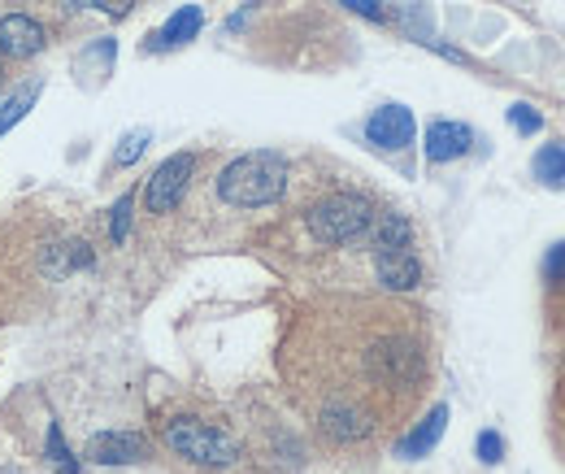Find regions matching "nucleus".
I'll return each instance as SVG.
<instances>
[{
    "mask_svg": "<svg viewBox=\"0 0 565 474\" xmlns=\"http://www.w3.org/2000/svg\"><path fill=\"white\" fill-rule=\"evenodd\" d=\"M287 192V161L279 153L262 148V153H244L236 157L223 174H218V196L236 209H262L275 205Z\"/></svg>",
    "mask_w": 565,
    "mask_h": 474,
    "instance_id": "nucleus-1",
    "label": "nucleus"
},
{
    "mask_svg": "<svg viewBox=\"0 0 565 474\" xmlns=\"http://www.w3.org/2000/svg\"><path fill=\"white\" fill-rule=\"evenodd\" d=\"M92 262H96L92 244H83V240H65V244H52V248L44 253V275H52V279H70L74 270H92Z\"/></svg>",
    "mask_w": 565,
    "mask_h": 474,
    "instance_id": "nucleus-13",
    "label": "nucleus"
},
{
    "mask_svg": "<svg viewBox=\"0 0 565 474\" xmlns=\"http://www.w3.org/2000/svg\"><path fill=\"white\" fill-rule=\"evenodd\" d=\"M166 445H170L179 458L196 462V466H231V462H240V445H236L227 432L205 427V423H196V418H175V423L166 427Z\"/></svg>",
    "mask_w": 565,
    "mask_h": 474,
    "instance_id": "nucleus-3",
    "label": "nucleus"
},
{
    "mask_svg": "<svg viewBox=\"0 0 565 474\" xmlns=\"http://www.w3.org/2000/svg\"><path fill=\"white\" fill-rule=\"evenodd\" d=\"M544 275H549L553 283H565V240L544 257Z\"/></svg>",
    "mask_w": 565,
    "mask_h": 474,
    "instance_id": "nucleus-25",
    "label": "nucleus"
},
{
    "mask_svg": "<svg viewBox=\"0 0 565 474\" xmlns=\"http://www.w3.org/2000/svg\"><path fill=\"white\" fill-rule=\"evenodd\" d=\"M322 432H326L330 440L352 445V440H361V436L370 432V418H365L361 410H352V405H326V410H322Z\"/></svg>",
    "mask_w": 565,
    "mask_h": 474,
    "instance_id": "nucleus-15",
    "label": "nucleus"
},
{
    "mask_svg": "<svg viewBox=\"0 0 565 474\" xmlns=\"http://www.w3.org/2000/svg\"><path fill=\"white\" fill-rule=\"evenodd\" d=\"M44 458H48V466H52L57 474H79V471H83V466L74 462V453L65 449V436H61V427H57V423L48 427V440H44Z\"/></svg>",
    "mask_w": 565,
    "mask_h": 474,
    "instance_id": "nucleus-18",
    "label": "nucleus"
},
{
    "mask_svg": "<svg viewBox=\"0 0 565 474\" xmlns=\"http://www.w3.org/2000/svg\"><path fill=\"white\" fill-rule=\"evenodd\" d=\"M70 9H100L109 17H127L135 9V0H70Z\"/></svg>",
    "mask_w": 565,
    "mask_h": 474,
    "instance_id": "nucleus-22",
    "label": "nucleus"
},
{
    "mask_svg": "<svg viewBox=\"0 0 565 474\" xmlns=\"http://www.w3.org/2000/svg\"><path fill=\"white\" fill-rule=\"evenodd\" d=\"M370 218H374V205H370L365 196H357V192H335V196L317 200V205L304 214V227H309V235H313L317 244H352V240L365 235Z\"/></svg>",
    "mask_w": 565,
    "mask_h": 474,
    "instance_id": "nucleus-2",
    "label": "nucleus"
},
{
    "mask_svg": "<svg viewBox=\"0 0 565 474\" xmlns=\"http://www.w3.org/2000/svg\"><path fill=\"white\" fill-rule=\"evenodd\" d=\"M131 205H135V200L122 196V200L113 205V214H109V240H113V244H122V240L131 235Z\"/></svg>",
    "mask_w": 565,
    "mask_h": 474,
    "instance_id": "nucleus-21",
    "label": "nucleus"
},
{
    "mask_svg": "<svg viewBox=\"0 0 565 474\" xmlns=\"http://www.w3.org/2000/svg\"><path fill=\"white\" fill-rule=\"evenodd\" d=\"M144 453H148V445L135 432H96L87 440V462H96V466H135V462H144Z\"/></svg>",
    "mask_w": 565,
    "mask_h": 474,
    "instance_id": "nucleus-6",
    "label": "nucleus"
},
{
    "mask_svg": "<svg viewBox=\"0 0 565 474\" xmlns=\"http://www.w3.org/2000/svg\"><path fill=\"white\" fill-rule=\"evenodd\" d=\"M153 144V131H131V135H122L118 139V148H113V166H135L140 157H144V148Z\"/></svg>",
    "mask_w": 565,
    "mask_h": 474,
    "instance_id": "nucleus-19",
    "label": "nucleus"
},
{
    "mask_svg": "<svg viewBox=\"0 0 565 474\" xmlns=\"http://www.w3.org/2000/svg\"><path fill=\"white\" fill-rule=\"evenodd\" d=\"M444 432H448V405H435V410H431V414H426V418H422V423H418V427L396 445V453H400V458H409V462H418V458H426V453L444 440Z\"/></svg>",
    "mask_w": 565,
    "mask_h": 474,
    "instance_id": "nucleus-11",
    "label": "nucleus"
},
{
    "mask_svg": "<svg viewBox=\"0 0 565 474\" xmlns=\"http://www.w3.org/2000/svg\"><path fill=\"white\" fill-rule=\"evenodd\" d=\"M365 139L378 144V148H405V144H413V113L405 105L374 109L370 122H365Z\"/></svg>",
    "mask_w": 565,
    "mask_h": 474,
    "instance_id": "nucleus-8",
    "label": "nucleus"
},
{
    "mask_svg": "<svg viewBox=\"0 0 565 474\" xmlns=\"http://www.w3.org/2000/svg\"><path fill=\"white\" fill-rule=\"evenodd\" d=\"M44 44H48V35L31 13H4L0 17V57L26 61V57L44 52Z\"/></svg>",
    "mask_w": 565,
    "mask_h": 474,
    "instance_id": "nucleus-7",
    "label": "nucleus"
},
{
    "mask_svg": "<svg viewBox=\"0 0 565 474\" xmlns=\"http://www.w3.org/2000/svg\"><path fill=\"white\" fill-rule=\"evenodd\" d=\"M370 375L378 379V384H387V388H409L418 375H422V357H418V349L409 344V340H400V336H392V340H378L374 349H370Z\"/></svg>",
    "mask_w": 565,
    "mask_h": 474,
    "instance_id": "nucleus-5",
    "label": "nucleus"
},
{
    "mask_svg": "<svg viewBox=\"0 0 565 474\" xmlns=\"http://www.w3.org/2000/svg\"><path fill=\"white\" fill-rule=\"evenodd\" d=\"M192 174H196V157H192V153H175V157H166V161L157 166V174L148 179V187H144V205H148V214H170V209L183 200V192H188Z\"/></svg>",
    "mask_w": 565,
    "mask_h": 474,
    "instance_id": "nucleus-4",
    "label": "nucleus"
},
{
    "mask_svg": "<svg viewBox=\"0 0 565 474\" xmlns=\"http://www.w3.org/2000/svg\"><path fill=\"white\" fill-rule=\"evenodd\" d=\"M339 4H348L352 13H361V17H370V22H383V17H387L383 0H339Z\"/></svg>",
    "mask_w": 565,
    "mask_h": 474,
    "instance_id": "nucleus-24",
    "label": "nucleus"
},
{
    "mask_svg": "<svg viewBox=\"0 0 565 474\" xmlns=\"http://www.w3.org/2000/svg\"><path fill=\"white\" fill-rule=\"evenodd\" d=\"M365 231H370V248H374V257H378V253L409 248V240H413V227H409V218H405V214H396V209H383V214H374Z\"/></svg>",
    "mask_w": 565,
    "mask_h": 474,
    "instance_id": "nucleus-12",
    "label": "nucleus"
},
{
    "mask_svg": "<svg viewBox=\"0 0 565 474\" xmlns=\"http://www.w3.org/2000/svg\"><path fill=\"white\" fill-rule=\"evenodd\" d=\"M531 170H536V179H540V183L562 187L565 183V144H544V148L536 153Z\"/></svg>",
    "mask_w": 565,
    "mask_h": 474,
    "instance_id": "nucleus-17",
    "label": "nucleus"
},
{
    "mask_svg": "<svg viewBox=\"0 0 565 474\" xmlns=\"http://www.w3.org/2000/svg\"><path fill=\"white\" fill-rule=\"evenodd\" d=\"M479 458H483L488 466H496V462L505 458V440H501L496 432H483V436H479Z\"/></svg>",
    "mask_w": 565,
    "mask_h": 474,
    "instance_id": "nucleus-23",
    "label": "nucleus"
},
{
    "mask_svg": "<svg viewBox=\"0 0 565 474\" xmlns=\"http://www.w3.org/2000/svg\"><path fill=\"white\" fill-rule=\"evenodd\" d=\"M374 266H378L383 288H392V292H413V288L422 283V262H418L409 248L378 253V257H374Z\"/></svg>",
    "mask_w": 565,
    "mask_h": 474,
    "instance_id": "nucleus-10",
    "label": "nucleus"
},
{
    "mask_svg": "<svg viewBox=\"0 0 565 474\" xmlns=\"http://www.w3.org/2000/svg\"><path fill=\"white\" fill-rule=\"evenodd\" d=\"M201 26H205V9H201V4H183V9H179V13H170V22L153 35V44H148V48H179V44L196 39V35H201Z\"/></svg>",
    "mask_w": 565,
    "mask_h": 474,
    "instance_id": "nucleus-14",
    "label": "nucleus"
},
{
    "mask_svg": "<svg viewBox=\"0 0 565 474\" xmlns=\"http://www.w3.org/2000/svg\"><path fill=\"white\" fill-rule=\"evenodd\" d=\"M35 100H39V83H26V87H17L4 105H0V135L4 131H13L31 109H35Z\"/></svg>",
    "mask_w": 565,
    "mask_h": 474,
    "instance_id": "nucleus-16",
    "label": "nucleus"
},
{
    "mask_svg": "<svg viewBox=\"0 0 565 474\" xmlns=\"http://www.w3.org/2000/svg\"><path fill=\"white\" fill-rule=\"evenodd\" d=\"M0 83H4V70H0Z\"/></svg>",
    "mask_w": 565,
    "mask_h": 474,
    "instance_id": "nucleus-26",
    "label": "nucleus"
},
{
    "mask_svg": "<svg viewBox=\"0 0 565 474\" xmlns=\"http://www.w3.org/2000/svg\"><path fill=\"white\" fill-rule=\"evenodd\" d=\"M470 144H474V131L466 122H431L426 126V161H435V166L466 157Z\"/></svg>",
    "mask_w": 565,
    "mask_h": 474,
    "instance_id": "nucleus-9",
    "label": "nucleus"
},
{
    "mask_svg": "<svg viewBox=\"0 0 565 474\" xmlns=\"http://www.w3.org/2000/svg\"><path fill=\"white\" fill-rule=\"evenodd\" d=\"M509 126H514L518 135H536V131L544 126V118H540L531 105H522V100H518V105H509Z\"/></svg>",
    "mask_w": 565,
    "mask_h": 474,
    "instance_id": "nucleus-20",
    "label": "nucleus"
}]
</instances>
